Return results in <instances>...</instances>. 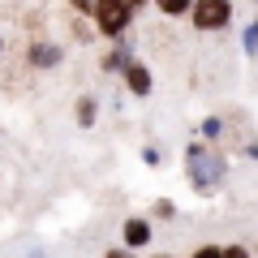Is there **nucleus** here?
<instances>
[{
    "label": "nucleus",
    "mask_w": 258,
    "mask_h": 258,
    "mask_svg": "<svg viewBox=\"0 0 258 258\" xmlns=\"http://www.w3.org/2000/svg\"><path fill=\"white\" fill-rule=\"evenodd\" d=\"M185 172H189V181H194L198 194H211L215 185L228 176V159H224L220 147H211L207 138H198V142L185 147Z\"/></svg>",
    "instance_id": "obj_1"
},
{
    "label": "nucleus",
    "mask_w": 258,
    "mask_h": 258,
    "mask_svg": "<svg viewBox=\"0 0 258 258\" xmlns=\"http://www.w3.org/2000/svg\"><path fill=\"white\" fill-rule=\"evenodd\" d=\"M134 5L129 0H95V30H99L103 39H125V30H129V22H134Z\"/></svg>",
    "instance_id": "obj_2"
},
{
    "label": "nucleus",
    "mask_w": 258,
    "mask_h": 258,
    "mask_svg": "<svg viewBox=\"0 0 258 258\" xmlns=\"http://www.w3.org/2000/svg\"><path fill=\"white\" fill-rule=\"evenodd\" d=\"M189 22H194V30H203V35L224 30L232 22V0H194Z\"/></svg>",
    "instance_id": "obj_3"
},
{
    "label": "nucleus",
    "mask_w": 258,
    "mask_h": 258,
    "mask_svg": "<svg viewBox=\"0 0 258 258\" xmlns=\"http://www.w3.org/2000/svg\"><path fill=\"white\" fill-rule=\"evenodd\" d=\"M120 245L125 249H147L151 245V215H129L120 224Z\"/></svg>",
    "instance_id": "obj_4"
},
{
    "label": "nucleus",
    "mask_w": 258,
    "mask_h": 258,
    "mask_svg": "<svg viewBox=\"0 0 258 258\" xmlns=\"http://www.w3.org/2000/svg\"><path fill=\"white\" fill-rule=\"evenodd\" d=\"M120 78H125L129 95H138V99H147V95L155 91V78H151V69H147V64H142V60H134V64H129V69H125V74H120Z\"/></svg>",
    "instance_id": "obj_5"
},
{
    "label": "nucleus",
    "mask_w": 258,
    "mask_h": 258,
    "mask_svg": "<svg viewBox=\"0 0 258 258\" xmlns=\"http://www.w3.org/2000/svg\"><path fill=\"white\" fill-rule=\"evenodd\" d=\"M99 64H103V74H125L129 64H134V43H125V39H116V47H108Z\"/></svg>",
    "instance_id": "obj_6"
},
{
    "label": "nucleus",
    "mask_w": 258,
    "mask_h": 258,
    "mask_svg": "<svg viewBox=\"0 0 258 258\" xmlns=\"http://www.w3.org/2000/svg\"><path fill=\"white\" fill-rule=\"evenodd\" d=\"M60 60H64V47L60 43H47V39L30 43V64H35V69H56Z\"/></svg>",
    "instance_id": "obj_7"
},
{
    "label": "nucleus",
    "mask_w": 258,
    "mask_h": 258,
    "mask_svg": "<svg viewBox=\"0 0 258 258\" xmlns=\"http://www.w3.org/2000/svg\"><path fill=\"white\" fill-rule=\"evenodd\" d=\"M74 112H78V125H82V129H91V125H95V116H99V99H95V95H82Z\"/></svg>",
    "instance_id": "obj_8"
},
{
    "label": "nucleus",
    "mask_w": 258,
    "mask_h": 258,
    "mask_svg": "<svg viewBox=\"0 0 258 258\" xmlns=\"http://www.w3.org/2000/svg\"><path fill=\"white\" fill-rule=\"evenodd\" d=\"M155 9L164 13V18H185V13L194 9V0H155Z\"/></svg>",
    "instance_id": "obj_9"
},
{
    "label": "nucleus",
    "mask_w": 258,
    "mask_h": 258,
    "mask_svg": "<svg viewBox=\"0 0 258 258\" xmlns=\"http://www.w3.org/2000/svg\"><path fill=\"white\" fill-rule=\"evenodd\" d=\"M151 220H176V203L172 198H155V203H151Z\"/></svg>",
    "instance_id": "obj_10"
},
{
    "label": "nucleus",
    "mask_w": 258,
    "mask_h": 258,
    "mask_svg": "<svg viewBox=\"0 0 258 258\" xmlns=\"http://www.w3.org/2000/svg\"><path fill=\"white\" fill-rule=\"evenodd\" d=\"M220 134H224V120H220V116H207V120H203V138L211 142V138H220Z\"/></svg>",
    "instance_id": "obj_11"
},
{
    "label": "nucleus",
    "mask_w": 258,
    "mask_h": 258,
    "mask_svg": "<svg viewBox=\"0 0 258 258\" xmlns=\"http://www.w3.org/2000/svg\"><path fill=\"white\" fill-rule=\"evenodd\" d=\"M189 258H224V245H198Z\"/></svg>",
    "instance_id": "obj_12"
},
{
    "label": "nucleus",
    "mask_w": 258,
    "mask_h": 258,
    "mask_svg": "<svg viewBox=\"0 0 258 258\" xmlns=\"http://www.w3.org/2000/svg\"><path fill=\"white\" fill-rule=\"evenodd\" d=\"M159 159H164V155H159V147H142V164H151V168H155Z\"/></svg>",
    "instance_id": "obj_13"
},
{
    "label": "nucleus",
    "mask_w": 258,
    "mask_h": 258,
    "mask_svg": "<svg viewBox=\"0 0 258 258\" xmlns=\"http://www.w3.org/2000/svg\"><path fill=\"white\" fill-rule=\"evenodd\" d=\"M224 258H254L245 245H224Z\"/></svg>",
    "instance_id": "obj_14"
},
{
    "label": "nucleus",
    "mask_w": 258,
    "mask_h": 258,
    "mask_svg": "<svg viewBox=\"0 0 258 258\" xmlns=\"http://www.w3.org/2000/svg\"><path fill=\"white\" fill-rule=\"evenodd\" d=\"M69 9L74 13H95V0H69Z\"/></svg>",
    "instance_id": "obj_15"
},
{
    "label": "nucleus",
    "mask_w": 258,
    "mask_h": 258,
    "mask_svg": "<svg viewBox=\"0 0 258 258\" xmlns=\"http://www.w3.org/2000/svg\"><path fill=\"white\" fill-rule=\"evenodd\" d=\"M103 258H138V249H125V245H120V249H108Z\"/></svg>",
    "instance_id": "obj_16"
},
{
    "label": "nucleus",
    "mask_w": 258,
    "mask_h": 258,
    "mask_svg": "<svg viewBox=\"0 0 258 258\" xmlns=\"http://www.w3.org/2000/svg\"><path fill=\"white\" fill-rule=\"evenodd\" d=\"M129 5H134V9H147V5H151V0H129Z\"/></svg>",
    "instance_id": "obj_17"
},
{
    "label": "nucleus",
    "mask_w": 258,
    "mask_h": 258,
    "mask_svg": "<svg viewBox=\"0 0 258 258\" xmlns=\"http://www.w3.org/2000/svg\"><path fill=\"white\" fill-rule=\"evenodd\" d=\"M151 258H172V254H151Z\"/></svg>",
    "instance_id": "obj_18"
},
{
    "label": "nucleus",
    "mask_w": 258,
    "mask_h": 258,
    "mask_svg": "<svg viewBox=\"0 0 258 258\" xmlns=\"http://www.w3.org/2000/svg\"><path fill=\"white\" fill-rule=\"evenodd\" d=\"M0 52H5V39H0Z\"/></svg>",
    "instance_id": "obj_19"
},
{
    "label": "nucleus",
    "mask_w": 258,
    "mask_h": 258,
    "mask_svg": "<svg viewBox=\"0 0 258 258\" xmlns=\"http://www.w3.org/2000/svg\"><path fill=\"white\" fill-rule=\"evenodd\" d=\"M254 258H258V245H254Z\"/></svg>",
    "instance_id": "obj_20"
},
{
    "label": "nucleus",
    "mask_w": 258,
    "mask_h": 258,
    "mask_svg": "<svg viewBox=\"0 0 258 258\" xmlns=\"http://www.w3.org/2000/svg\"><path fill=\"white\" fill-rule=\"evenodd\" d=\"M254 5H258V0H254Z\"/></svg>",
    "instance_id": "obj_21"
}]
</instances>
